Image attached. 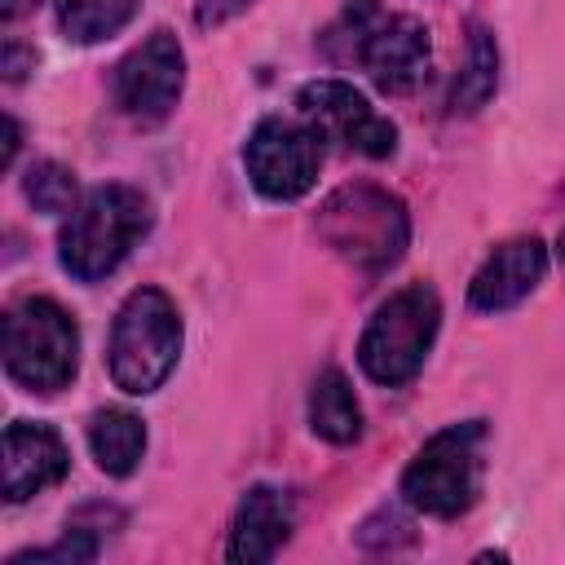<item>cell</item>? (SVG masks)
I'll use <instances>...</instances> for the list:
<instances>
[{
  "label": "cell",
  "instance_id": "obj_1",
  "mask_svg": "<svg viewBox=\"0 0 565 565\" xmlns=\"http://www.w3.org/2000/svg\"><path fill=\"white\" fill-rule=\"evenodd\" d=\"M327 49L340 62H358L375 88L411 93L428 75L433 40L411 13H384L380 0H349L340 22L327 31Z\"/></svg>",
  "mask_w": 565,
  "mask_h": 565
},
{
  "label": "cell",
  "instance_id": "obj_4",
  "mask_svg": "<svg viewBox=\"0 0 565 565\" xmlns=\"http://www.w3.org/2000/svg\"><path fill=\"white\" fill-rule=\"evenodd\" d=\"M181 358V318L168 291L159 287H137L119 305L110 322V344H106V366L115 388L128 397L154 393Z\"/></svg>",
  "mask_w": 565,
  "mask_h": 565
},
{
  "label": "cell",
  "instance_id": "obj_20",
  "mask_svg": "<svg viewBox=\"0 0 565 565\" xmlns=\"http://www.w3.org/2000/svg\"><path fill=\"white\" fill-rule=\"evenodd\" d=\"M22 66H26L22 49H18L13 40H9V44H4V75H9V79H18V75H22Z\"/></svg>",
  "mask_w": 565,
  "mask_h": 565
},
{
  "label": "cell",
  "instance_id": "obj_18",
  "mask_svg": "<svg viewBox=\"0 0 565 565\" xmlns=\"http://www.w3.org/2000/svg\"><path fill=\"white\" fill-rule=\"evenodd\" d=\"M22 194L35 212H49V216H66L75 212V172L44 159V163H31L26 177H22Z\"/></svg>",
  "mask_w": 565,
  "mask_h": 565
},
{
  "label": "cell",
  "instance_id": "obj_22",
  "mask_svg": "<svg viewBox=\"0 0 565 565\" xmlns=\"http://www.w3.org/2000/svg\"><path fill=\"white\" fill-rule=\"evenodd\" d=\"M13 154H18V124H13V119H4V154H0V168H9V163H13Z\"/></svg>",
  "mask_w": 565,
  "mask_h": 565
},
{
  "label": "cell",
  "instance_id": "obj_9",
  "mask_svg": "<svg viewBox=\"0 0 565 565\" xmlns=\"http://www.w3.org/2000/svg\"><path fill=\"white\" fill-rule=\"evenodd\" d=\"M115 106L132 124H163L185 88V53L172 31H150L119 66H115Z\"/></svg>",
  "mask_w": 565,
  "mask_h": 565
},
{
  "label": "cell",
  "instance_id": "obj_8",
  "mask_svg": "<svg viewBox=\"0 0 565 565\" xmlns=\"http://www.w3.org/2000/svg\"><path fill=\"white\" fill-rule=\"evenodd\" d=\"M243 168L247 181L274 199V203H291L300 194L313 190L318 168H322V137L313 132V124L305 119H282L269 115L252 128L247 146H243Z\"/></svg>",
  "mask_w": 565,
  "mask_h": 565
},
{
  "label": "cell",
  "instance_id": "obj_16",
  "mask_svg": "<svg viewBox=\"0 0 565 565\" xmlns=\"http://www.w3.org/2000/svg\"><path fill=\"white\" fill-rule=\"evenodd\" d=\"M141 0H57V26L75 44H97L119 35L137 18Z\"/></svg>",
  "mask_w": 565,
  "mask_h": 565
},
{
  "label": "cell",
  "instance_id": "obj_11",
  "mask_svg": "<svg viewBox=\"0 0 565 565\" xmlns=\"http://www.w3.org/2000/svg\"><path fill=\"white\" fill-rule=\"evenodd\" d=\"M547 274V247L543 238L534 234H521V238H508L499 243L481 269L472 274L468 282V305L481 309V313H503V309H516Z\"/></svg>",
  "mask_w": 565,
  "mask_h": 565
},
{
  "label": "cell",
  "instance_id": "obj_14",
  "mask_svg": "<svg viewBox=\"0 0 565 565\" xmlns=\"http://www.w3.org/2000/svg\"><path fill=\"white\" fill-rule=\"evenodd\" d=\"M309 428L331 446H353L362 437V406L340 366H327L309 388Z\"/></svg>",
  "mask_w": 565,
  "mask_h": 565
},
{
  "label": "cell",
  "instance_id": "obj_23",
  "mask_svg": "<svg viewBox=\"0 0 565 565\" xmlns=\"http://www.w3.org/2000/svg\"><path fill=\"white\" fill-rule=\"evenodd\" d=\"M556 260H561V269H565V230H561V238H556Z\"/></svg>",
  "mask_w": 565,
  "mask_h": 565
},
{
  "label": "cell",
  "instance_id": "obj_19",
  "mask_svg": "<svg viewBox=\"0 0 565 565\" xmlns=\"http://www.w3.org/2000/svg\"><path fill=\"white\" fill-rule=\"evenodd\" d=\"M247 4H252V0H194V22H199L203 31H216V26H225L230 18H238Z\"/></svg>",
  "mask_w": 565,
  "mask_h": 565
},
{
  "label": "cell",
  "instance_id": "obj_2",
  "mask_svg": "<svg viewBox=\"0 0 565 565\" xmlns=\"http://www.w3.org/2000/svg\"><path fill=\"white\" fill-rule=\"evenodd\" d=\"M318 238L358 274L380 278L402 260V252L411 243V216L397 194H388L371 181H353L322 199Z\"/></svg>",
  "mask_w": 565,
  "mask_h": 565
},
{
  "label": "cell",
  "instance_id": "obj_12",
  "mask_svg": "<svg viewBox=\"0 0 565 565\" xmlns=\"http://www.w3.org/2000/svg\"><path fill=\"white\" fill-rule=\"evenodd\" d=\"M71 468V455H66V441L49 428V424H9L4 428V463H0V486H4V499L9 503H22V499H35L40 490L57 486Z\"/></svg>",
  "mask_w": 565,
  "mask_h": 565
},
{
  "label": "cell",
  "instance_id": "obj_3",
  "mask_svg": "<svg viewBox=\"0 0 565 565\" xmlns=\"http://www.w3.org/2000/svg\"><path fill=\"white\" fill-rule=\"evenodd\" d=\"M154 212L150 199L132 185H97L88 190L75 212H66V225L57 234V260L79 282H102L124 265L132 243L150 230Z\"/></svg>",
  "mask_w": 565,
  "mask_h": 565
},
{
  "label": "cell",
  "instance_id": "obj_5",
  "mask_svg": "<svg viewBox=\"0 0 565 565\" xmlns=\"http://www.w3.org/2000/svg\"><path fill=\"white\" fill-rule=\"evenodd\" d=\"M486 477V419H463L433 433L402 472V499L424 516H463Z\"/></svg>",
  "mask_w": 565,
  "mask_h": 565
},
{
  "label": "cell",
  "instance_id": "obj_17",
  "mask_svg": "<svg viewBox=\"0 0 565 565\" xmlns=\"http://www.w3.org/2000/svg\"><path fill=\"white\" fill-rule=\"evenodd\" d=\"M494 84H499V49H494V35L486 26H472L468 35V57H463V71L455 75V88H450V110L459 115H472L481 110L490 97H494Z\"/></svg>",
  "mask_w": 565,
  "mask_h": 565
},
{
  "label": "cell",
  "instance_id": "obj_15",
  "mask_svg": "<svg viewBox=\"0 0 565 565\" xmlns=\"http://www.w3.org/2000/svg\"><path fill=\"white\" fill-rule=\"evenodd\" d=\"M88 450L106 477H128L146 455V424L124 406H106L88 424Z\"/></svg>",
  "mask_w": 565,
  "mask_h": 565
},
{
  "label": "cell",
  "instance_id": "obj_13",
  "mask_svg": "<svg viewBox=\"0 0 565 565\" xmlns=\"http://www.w3.org/2000/svg\"><path fill=\"white\" fill-rule=\"evenodd\" d=\"M291 534V499L274 486H252L238 499V512L230 521V543L225 556L238 565H256V561H274L278 547Z\"/></svg>",
  "mask_w": 565,
  "mask_h": 565
},
{
  "label": "cell",
  "instance_id": "obj_10",
  "mask_svg": "<svg viewBox=\"0 0 565 565\" xmlns=\"http://www.w3.org/2000/svg\"><path fill=\"white\" fill-rule=\"evenodd\" d=\"M296 110L322 141H340L366 159H388L397 150V128L344 79H309L296 93Z\"/></svg>",
  "mask_w": 565,
  "mask_h": 565
},
{
  "label": "cell",
  "instance_id": "obj_21",
  "mask_svg": "<svg viewBox=\"0 0 565 565\" xmlns=\"http://www.w3.org/2000/svg\"><path fill=\"white\" fill-rule=\"evenodd\" d=\"M35 4H40V0H0V18H4V22H18V18L31 13Z\"/></svg>",
  "mask_w": 565,
  "mask_h": 565
},
{
  "label": "cell",
  "instance_id": "obj_7",
  "mask_svg": "<svg viewBox=\"0 0 565 565\" xmlns=\"http://www.w3.org/2000/svg\"><path fill=\"white\" fill-rule=\"evenodd\" d=\"M79 331L75 318L49 300L26 296L4 313V371L26 393H57L75 380Z\"/></svg>",
  "mask_w": 565,
  "mask_h": 565
},
{
  "label": "cell",
  "instance_id": "obj_6",
  "mask_svg": "<svg viewBox=\"0 0 565 565\" xmlns=\"http://www.w3.org/2000/svg\"><path fill=\"white\" fill-rule=\"evenodd\" d=\"M437 327H441L437 291L428 282H406L388 300H380V309L371 313L358 340V366L366 371V380L384 388L411 384L437 340Z\"/></svg>",
  "mask_w": 565,
  "mask_h": 565
}]
</instances>
